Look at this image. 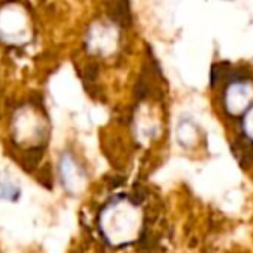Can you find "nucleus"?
<instances>
[{"label": "nucleus", "mask_w": 253, "mask_h": 253, "mask_svg": "<svg viewBox=\"0 0 253 253\" xmlns=\"http://www.w3.org/2000/svg\"><path fill=\"white\" fill-rule=\"evenodd\" d=\"M177 139H179V142L184 146V148H189V146L196 144L198 141V130L196 126H194V123L191 122H180L179 126H177Z\"/></svg>", "instance_id": "5"}, {"label": "nucleus", "mask_w": 253, "mask_h": 253, "mask_svg": "<svg viewBox=\"0 0 253 253\" xmlns=\"http://www.w3.org/2000/svg\"><path fill=\"white\" fill-rule=\"evenodd\" d=\"M61 177L63 182L71 193H78L85 187V173L80 167L75 163V160H71L70 156H64L61 160Z\"/></svg>", "instance_id": "4"}, {"label": "nucleus", "mask_w": 253, "mask_h": 253, "mask_svg": "<svg viewBox=\"0 0 253 253\" xmlns=\"http://www.w3.org/2000/svg\"><path fill=\"white\" fill-rule=\"evenodd\" d=\"M99 229L109 245H128L139 238L142 229V210L126 198L109 201L99 215Z\"/></svg>", "instance_id": "1"}, {"label": "nucleus", "mask_w": 253, "mask_h": 253, "mask_svg": "<svg viewBox=\"0 0 253 253\" xmlns=\"http://www.w3.org/2000/svg\"><path fill=\"white\" fill-rule=\"evenodd\" d=\"M118 30L109 23H95L87 37V47L95 56H109L118 47Z\"/></svg>", "instance_id": "2"}, {"label": "nucleus", "mask_w": 253, "mask_h": 253, "mask_svg": "<svg viewBox=\"0 0 253 253\" xmlns=\"http://www.w3.org/2000/svg\"><path fill=\"white\" fill-rule=\"evenodd\" d=\"M243 132L250 141H253V106L243 115Z\"/></svg>", "instance_id": "6"}, {"label": "nucleus", "mask_w": 253, "mask_h": 253, "mask_svg": "<svg viewBox=\"0 0 253 253\" xmlns=\"http://www.w3.org/2000/svg\"><path fill=\"white\" fill-rule=\"evenodd\" d=\"M224 104L229 115H245L253 104V84L248 80H236L225 88Z\"/></svg>", "instance_id": "3"}]
</instances>
